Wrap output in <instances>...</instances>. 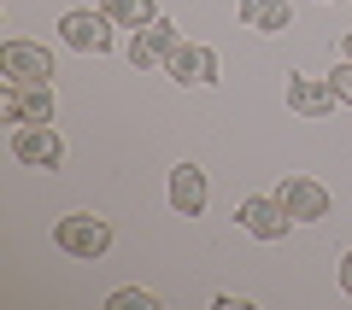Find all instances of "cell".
<instances>
[{"instance_id":"obj_1","label":"cell","mask_w":352,"mask_h":310,"mask_svg":"<svg viewBox=\"0 0 352 310\" xmlns=\"http://www.w3.org/2000/svg\"><path fill=\"white\" fill-rule=\"evenodd\" d=\"M53 246H59L65 258L94 263V258H106V252H112V223H106V217H94V211H71V217H59V223H53Z\"/></svg>"},{"instance_id":"obj_2","label":"cell","mask_w":352,"mask_h":310,"mask_svg":"<svg viewBox=\"0 0 352 310\" xmlns=\"http://www.w3.org/2000/svg\"><path fill=\"white\" fill-rule=\"evenodd\" d=\"M235 223L247 228L252 240H264V246H276V240H288L294 217H288V205H282L276 193H247V199H241V211H235Z\"/></svg>"},{"instance_id":"obj_3","label":"cell","mask_w":352,"mask_h":310,"mask_svg":"<svg viewBox=\"0 0 352 310\" xmlns=\"http://www.w3.org/2000/svg\"><path fill=\"white\" fill-rule=\"evenodd\" d=\"M12 158L24 170H59L65 164V141L53 123H12Z\"/></svg>"},{"instance_id":"obj_4","label":"cell","mask_w":352,"mask_h":310,"mask_svg":"<svg viewBox=\"0 0 352 310\" xmlns=\"http://www.w3.org/2000/svg\"><path fill=\"white\" fill-rule=\"evenodd\" d=\"M59 41H65L71 53H112V18L76 6V12L59 18Z\"/></svg>"},{"instance_id":"obj_5","label":"cell","mask_w":352,"mask_h":310,"mask_svg":"<svg viewBox=\"0 0 352 310\" xmlns=\"http://www.w3.org/2000/svg\"><path fill=\"white\" fill-rule=\"evenodd\" d=\"M176 47H182V29H176L170 18L159 12L153 24H141V29H135V41H129V64H135V71H153V64H164Z\"/></svg>"},{"instance_id":"obj_6","label":"cell","mask_w":352,"mask_h":310,"mask_svg":"<svg viewBox=\"0 0 352 310\" xmlns=\"http://www.w3.org/2000/svg\"><path fill=\"white\" fill-rule=\"evenodd\" d=\"M0 76H12V82H53L59 64H53V53L36 47V41H6V47H0Z\"/></svg>"},{"instance_id":"obj_7","label":"cell","mask_w":352,"mask_h":310,"mask_svg":"<svg viewBox=\"0 0 352 310\" xmlns=\"http://www.w3.org/2000/svg\"><path fill=\"white\" fill-rule=\"evenodd\" d=\"M164 71H170V82H182V88H212L217 82V53L206 47V41H182V47L164 59Z\"/></svg>"},{"instance_id":"obj_8","label":"cell","mask_w":352,"mask_h":310,"mask_svg":"<svg viewBox=\"0 0 352 310\" xmlns=\"http://www.w3.org/2000/svg\"><path fill=\"white\" fill-rule=\"evenodd\" d=\"M276 199L288 205L294 223H323V217H329V187L311 182V176H288V182L276 187Z\"/></svg>"},{"instance_id":"obj_9","label":"cell","mask_w":352,"mask_h":310,"mask_svg":"<svg viewBox=\"0 0 352 310\" xmlns=\"http://www.w3.org/2000/svg\"><path fill=\"white\" fill-rule=\"evenodd\" d=\"M282 99H288L294 117H329V112L340 106L335 88H329V76H305V71L288 76V94H282Z\"/></svg>"},{"instance_id":"obj_10","label":"cell","mask_w":352,"mask_h":310,"mask_svg":"<svg viewBox=\"0 0 352 310\" xmlns=\"http://www.w3.org/2000/svg\"><path fill=\"white\" fill-rule=\"evenodd\" d=\"M206 199H212L206 170H200V164H176V170H170V211L176 217H200Z\"/></svg>"},{"instance_id":"obj_11","label":"cell","mask_w":352,"mask_h":310,"mask_svg":"<svg viewBox=\"0 0 352 310\" xmlns=\"http://www.w3.org/2000/svg\"><path fill=\"white\" fill-rule=\"evenodd\" d=\"M241 24L258 29V36H282L294 24V6L288 0H241Z\"/></svg>"},{"instance_id":"obj_12","label":"cell","mask_w":352,"mask_h":310,"mask_svg":"<svg viewBox=\"0 0 352 310\" xmlns=\"http://www.w3.org/2000/svg\"><path fill=\"white\" fill-rule=\"evenodd\" d=\"M59 99H53V82H18V117L24 123H53Z\"/></svg>"},{"instance_id":"obj_13","label":"cell","mask_w":352,"mask_h":310,"mask_svg":"<svg viewBox=\"0 0 352 310\" xmlns=\"http://www.w3.org/2000/svg\"><path fill=\"white\" fill-rule=\"evenodd\" d=\"M100 12L112 18L118 29H141V24L159 18V6H153V0H100Z\"/></svg>"},{"instance_id":"obj_14","label":"cell","mask_w":352,"mask_h":310,"mask_svg":"<svg viewBox=\"0 0 352 310\" xmlns=\"http://www.w3.org/2000/svg\"><path fill=\"white\" fill-rule=\"evenodd\" d=\"M112 310H159V298L141 293V287H118V293H112Z\"/></svg>"},{"instance_id":"obj_15","label":"cell","mask_w":352,"mask_h":310,"mask_svg":"<svg viewBox=\"0 0 352 310\" xmlns=\"http://www.w3.org/2000/svg\"><path fill=\"white\" fill-rule=\"evenodd\" d=\"M329 88H335V99H346V106H352V59H340L335 71H329Z\"/></svg>"},{"instance_id":"obj_16","label":"cell","mask_w":352,"mask_h":310,"mask_svg":"<svg viewBox=\"0 0 352 310\" xmlns=\"http://www.w3.org/2000/svg\"><path fill=\"white\" fill-rule=\"evenodd\" d=\"M0 123H24L18 117V82L6 76V88H0Z\"/></svg>"},{"instance_id":"obj_17","label":"cell","mask_w":352,"mask_h":310,"mask_svg":"<svg viewBox=\"0 0 352 310\" xmlns=\"http://www.w3.org/2000/svg\"><path fill=\"white\" fill-rule=\"evenodd\" d=\"M340 293L352 298V252H340Z\"/></svg>"},{"instance_id":"obj_18","label":"cell","mask_w":352,"mask_h":310,"mask_svg":"<svg viewBox=\"0 0 352 310\" xmlns=\"http://www.w3.org/2000/svg\"><path fill=\"white\" fill-rule=\"evenodd\" d=\"M340 53H346V59H352V29H346V36H340Z\"/></svg>"}]
</instances>
